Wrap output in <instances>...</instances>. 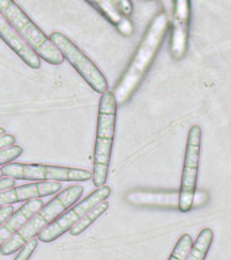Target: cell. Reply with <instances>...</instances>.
<instances>
[{"label": "cell", "instance_id": "cell-1", "mask_svg": "<svg viewBox=\"0 0 231 260\" xmlns=\"http://www.w3.org/2000/svg\"><path fill=\"white\" fill-rule=\"evenodd\" d=\"M168 26H169V16L164 12L158 14L154 18L143 40L138 46L133 60L126 69V72L123 73L121 81L112 91L118 105H123L129 101L134 91L138 88V85L141 84L142 79L145 77L147 69L161 46Z\"/></svg>", "mask_w": 231, "mask_h": 260}, {"label": "cell", "instance_id": "cell-2", "mask_svg": "<svg viewBox=\"0 0 231 260\" xmlns=\"http://www.w3.org/2000/svg\"><path fill=\"white\" fill-rule=\"evenodd\" d=\"M84 188L79 184L65 188L61 191L60 194L42 206V209L36 211L3 247L0 248V253L3 256H8L11 253H15L23 247L24 244L28 243L31 239H35L45 228L49 226L50 223L54 222L62 213L68 210L69 207H72L74 203L80 199L83 195Z\"/></svg>", "mask_w": 231, "mask_h": 260}, {"label": "cell", "instance_id": "cell-3", "mask_svg": "<svg viewBox=\"0 0 231 260\" xmlns=\"http://www.w3.org/2000/svg\"><path fill=\"white\" fill-rule=\"evenodd\" d=\"M117 107L118 103L112 91H105L101 95L97 111L96 141L93 149L92 180L96 188L104 186L108 176V167L117 126Z\"/></svg>", "mask_w": 231, "mask_h": 260}, {"label": "cell", "instance_id": "cell-4", "mask_svg": "<svg viewBox=\"0 0 231 260\" xmlns=\"http://www.w3.org/2000/svg\"><path fill=\"white\" fill-rule=\"evenodd\" d=\"M0 12L23 38L24 42L34 49L41 60L52 65H61L64 62V57L60 50L14 0H0Z\"/></svg>", "mask_w": 231, "mask_h": 260}, {"label": "cell", "instance_id": "cell-5", "mask_svg": "<svg viewBox=\"0 0 231 260\" xmlns=\"http://www.w3.org/2000/svg\"><path fill=\"white\" fill-rule=\"evenodd\" d=\"M4 176L15 180L32 182H87L92 179V172L80 168L45 166V164H19L10 162L2 167Z\"/></svg>", "mask_w": 231, "mask_h": 260}, {"label": "cell", "instance_id": "cell-6", "mask_svg": "<svg viewBox=\"0 0 231 260\" xmlns=\"http://www.w3.org/2000/svg\"><path fill=\"white\" fill-rule=\"evenodd\" d=\"M49 40L52 41L60 53L73 68L76 69L79 75L89 84V87L96 91L97 93H103L108 91V81L104 75L100 72V69L89 60L87 54L81 52L80 48L76 44H73L68 37L60 31H54L50 34Z\"/></svg>", "mask_w": 231, "mask_h": 260}, {"label": "cell", "instance_id": "cell-7", "mask_svg": "<svg viewBox=\"0 0 231 260\" xmlns=\"http://www.w3.org/2000/svg\"><path fill=\"white\" fill-rule=\"evenodd\" d=\"M202 149V129L200 126L194 125L188 132L186 138L185 157L182 167L181 186H180V203L178 209L185 213L194 207V197L196 180H198L199 158Z\"/></svg>", "mask_w": 231, "mask_h": 260}, {"label": "cell", "instance_id": "cell-8", "mask_svg": "<svg viewBox=\"0 0 231 260\" xmlns=\"http://www.w3.org/2000/svg\"><path fill=\"white\" fill-rule=\"evenodd\" d=\"M111 194V188L108 186L97 187L96 190L91 192L85 199H83L80 203L73 205L72 207H69L68 210L62 213L58 218L52 222L49 226H46L44 231L38 235V240L42 243H52L54 240L60 239L61 236L64 235L65 232L70 231L73 225L79 221V219L88 213L91 209L99 205L103 201H107V198Z\"/></svg>", "mask_w": 231, "mask_h": 260}, {"label": "cell", "instance_id": "cell-9", "mask_svg": "<svg viewBox=\"0 0 231 260\" xmlns=\"http://www.w3.org/2000/svg\"><path fill=\"white\" fill-rule=\"evenodd\" d=\"M61 187L62 186L60 182H35L24 186L12 187L8 190L0 191V207L54 195L61 191Z\"/></svg>", "mask_w": 231, "mask_h": 260}, {"label": "cell", "instance_id": "cell-10", "mask_svg": "<svg viewBox=\"0 0 231 260\" xmlns=\"http://www.w3.org/2000/svg\"><path fill=\"white\" fill-rule=\"evenodd\" d=\"M189 0H174L173 31H172V54L176 60L184 57L188 44L189 28Z\"/></svg>", "mask_w": 231, "mask_h": 260}, {"label": "cell", "instance_id": "cell-11", "mask_svg": "<svg viewBox=\"0 0 231 260\" xmlns=\"http://www.w3.org/2000/svg\"><path fill=\"white\" fill-rule=\"evenodd\" d=\"M0 38L15 52V54L24 61V64L32 69H38L41 67V58L38 57L34 49L30 48L22 37L16 32L11 23L6 19V16L0 12Z\"/></svg>", "mask_w": 231, "mask_h": 260}, {"label": "cell", "instance_id": "cell-12", "mask_svg": "<svg viewBox=\"0 0 231 260\" xmlns=\"http://www.w3.org/2000/svg\"><path fill=\"white\" fill-rule=\"evenodd\" d=\"M44 201L42 198L31 199L24 203L23 206H20L15 213H12L11 217H8L2 225H0V248L35 214L36 211L42 209Z\"/></svg>", "mask_w": 231, "mask_h": 260}, {"label": "cell", "instance_id": "cell-13", "mask_svg": "<svg viewBox=\"0 0 231 260\" xmlns=\"http://www.w3.org/2000/svg\"><path fill=\"white\" fill-rule=\"evenodd\" d=\"M126 201L135 206L174 207L178 209L180 190L176 191H131L126 195Z\"/></svg>", "mask_w": 231, "mask_h": 260}, {"label": "cell", "instance_id": "cell-14", "mask_svg": "<svg viewBox=\"0 0 231 260\" xmlns=\"http://www.w3.org/2000/svg\"><path fill=\"white\" fill-rule=\"evenodd\" d=\"M87 2L92 4L109 23H112L122 36L130 37L133 34L134 26L131 20L129 19V16L122 14L113 0H87Z\"/></svg>", "mask_w": 231, "mask_h": 260}, {"label": "cell", "instance_id": "cell-15", "mask_svg": "<svg viewBox=\"0 0 231 260\" xmlns=\"http://www.w3.org/2000/svg\"><path fill=\"white\" fill-rule=\"evenodd\" d=\"M212 240H214V232H212V229H210V228L203 229V231L199 233L196 241L192 244V248H190L189 253H188L185 260L206 259L207 253L210 251L211 244H212Z\"/></svg>", "mask_w": 231, "mask_h": 260}, {"label": "cell", "instance_id": "cell-16", "mask_svg": "<svg viewBox=\"0 0 231 260\" xmlns=\"http://www.w3.org/2000/svg\"><path fill=\"white\" fill-rule=\"evenodd\" d=\"M108 206H109V203L107 202V201H103V202L96 205L93 209H91L88 213H85V214L83 215V217H81V218L79 219L74 225H73L72 229L69 231L70 232V235L72 236L81 235V233H83L85 229H88V228L91 226V225H92V223L95 222V221H96L101 214H104L105 211L108 210Z\"/></svg>", "mask_w": 231, "mask_h": 260}, {"label": "cell", "instance_id": "cell-17", "mask_svg": "<svg viewBox=\"0 0 231 260\" xmlns=\"http://www.w3.org/2000/svg\"><path fill=\"white\" fill-rule=\"evenodd\" d=\"M192 237L189 235H182L178 239L176 247H174L169 260H185L188 253H189L190 248H192Z\"/></svg>", "mask_w": 231, "mask_h": 260}, {"label": "cell", "instance_id": "cell-18", "mask_svg": "<svg viewBox=\"0 0 231 260\" xmlns=\"http://www.w3.org/2000/svg\"><path fill=\"white\" fill-rule=\"evenodd\" d=\"M22 153H23V148L19 145H12L4 148V149H0V167L7 166V164L12 162Z\"/></svg>", "mask_w": 231, "mask_h": 260}, {"label": "cell", "instance_id": "cell-19", "mask_svg": "<svg viewBox=\"0 0 231 260\" xmlns=\"http://www.w3.org/2000/svg\"><path fill=\"white\" fill-rule=\"evenodd\" d=\"M36 245H38V239H31L28 243H26L23 247L20 248L14 260H30L34 251L36 249Z\"/></svg>", "mask_w": 231, "mask_h": 260}, {"label": "cell", "instance_id": "cell-20", "mask_svg": "<svg viewBox=\"0 0 231 260\" xmlns=\"http://www.w3.org/2000/svg\"><path fill=\"white\" fill-rule=\"evenodd\" d=\"M15 145V137L12 134H4L0 137V149L8 148V146Z\"/></svg>", "mask_w": 231, "mask_h": 260}, {"label": "cell", "instance_id": "cell-21", "mask_svg": "<svg viewBox=\"0 0 231 260\" xmlns=\"http://www.w3.org/2000/svg\"><path fill=\"white\" fill-rule=\"evenodd\" d=\"M207 197L206 192H203V191H195V197H194V206H202L204 203L207 202Z\"/></svg>", "mask_w": 231, "mask_h": 260}, {"label": "cell", "instance_id": "cell-22", "mask_svg": "<svg viewBox=\"0 0 231 260\" xmlns=\"http://www.w3.org/2000/svg\"><path fill=\"white\" fill-rule=\"evenodd\" d=\"M15 179L8 178V176H4V178H0V191L8 190V188H12L14 184H15Z\"/></svg>", "mask_w": 231, "mask_h": 260}, {"label": "cell", "instance_id": "cell-23", "mask_svg": "<svg viewBox=\"0 0 231 260\" xmlns=\"http://www.w3.org/2000/svg\"><path fill=\"white\" fill-rule=\"evenodd\" d=\"M12 213H14V207L12 206L0 207V225H2L8 217H11Z\"/></svg>", "mask_w": 231, "mask_h": 260}, {"label": "cell", "instance_id": "cell-24", "mask_svg": "<svg viewBox=\"0 0 231 260\" xmlns=\"http://www.w3.org/2000/svg\"><path fill=\"white\" fill-rule=\"evenodd\" d=\"M4 134H7V133H6V129L0 127V137H2V136H4Z\"/></svg>", "mask_w": 231, "mask_h": 260}, {"label": "cell", "instance_id": "cell-25", "mask_svg": "<svg viewBox=\"0 0 231 260\" xmlns=\"http://www.w3.org/2000/svg\"><path fill=\"white\" fill-rule=\"evenodd\" d=\"M0 178H3V172H2V167H0Z\"/></svg>", "mask_w": 231, "mask_h": 260}]
</instances>
